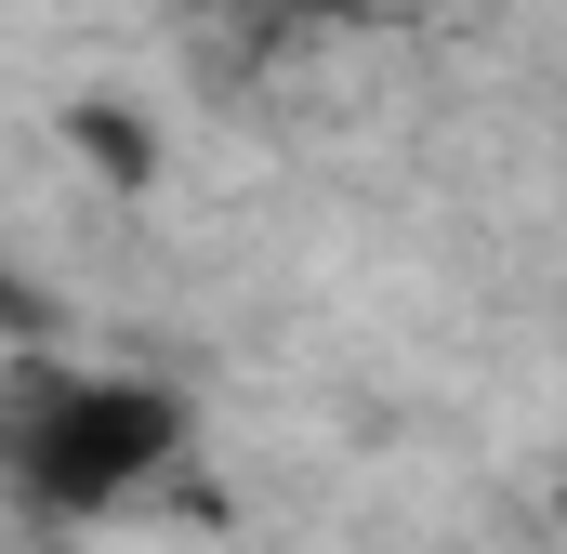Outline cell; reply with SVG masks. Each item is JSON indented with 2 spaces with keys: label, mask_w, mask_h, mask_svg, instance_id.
<instances>
[{
  "label": "cell",
  "mask_w": 567,
  "mask_h": 554,
  "mask_svg": "<svg viewBox=\"0 0 567 554\" xmlns=\"http://www.w3.org/2000/svg\"><path fill=\"white\" fill-rule=\"evenodd\" d=\"M66 133H80V158H93L106 185H145V172H158V133H145L133 106H106V93H93V106H66Z\"/></svg>",
  "instance_id": "3957f363"
},
{
  "label": "cell",
  "mask_w": 567,
  "mask_h": 554,
  "mask_svg": "<svg viewBox=\"0 0 567 554\" xmlns=\"http://www.w3.org/2000/svg\"><path fill=\"white\" fill-rule=\"evenodd\" d=\"M0 343H40V290H13V277H0Z\"/></svg>",
  "instance_id": "277c9868"
},
{
  "label": "cell",
  "mask_w": 567,
  "mask_h": 554,
  "mask_svg": "<svg viewBox=\"0 0 567 554\" xmlns=\"http://www.w3.org/2000/svg\"><path fill=\"white\" fill-rule=\"evenodd\" d=\"M278 0H198V27H185V53H198V66H212V80H251V66H265V53H278Z\"/></svg>",
  "instance_id": "7a4b0ae2"
},
{
  "label": "cell",
  "mask_w": 567,
  "mask_h": 554,
  "mask_svg": "<svg viewBox=\"0 0 567 554\" xmlns=\"http://www.w3.org/2000/svg\"><path fill=\"white\" fill-rule=\"evenodd\" d=\"M0 435H13V475H27L53 515H93V502H120V489H145V475L172 462V397H158V383L40 370Z\"/></svg>",
  "instance_id": "6da1fadb"
},
{
  "label": "cell",
  "mask_w": 567,
  "mask_h": 554,
  "mask_svg": "<svg viewBox=\"0 0 567 554\" xmlns=\"http://www.w3.org/2000/svg\"><path fill=\"white\" fill-rule=\"evenodd\" d=\"M555 515H567V489H555Z\"/></svg>",
  "instance_id": "8992f818"
},
{
  "label": "cell",
  "mask_w": 567,
  "mask_h": 554,
  "mask_svg": "<svg viewBox=\"0 0 567 554\" xmlns=\"http://www.w3.org/2000/svg\"><path fill=\"white\" fill-rule=\"evenodd\" d=\"M278 13H357V0H278Z\"/></svg>",
  "instance_id": "5b68a950"
}]
</instances>
